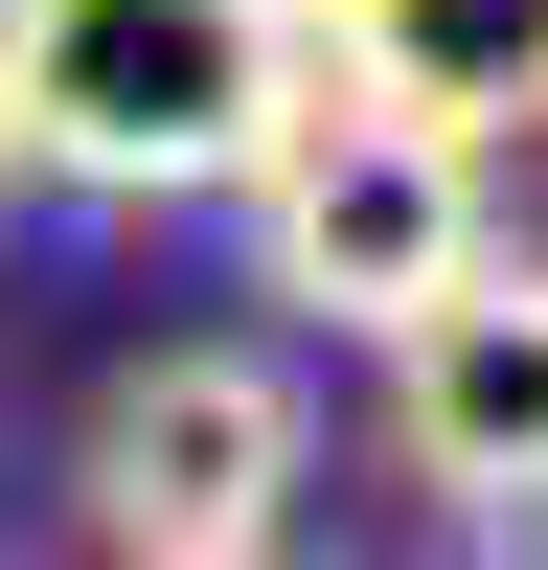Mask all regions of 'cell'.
I'll list each match as a JSON object with an SVG mask.
<instances>
[{
  "mask_svg": "<svg viewBox=\"0 0 548 570\" xmlns=\"http://www.w3.org/2000/svg\"><path fill=\"white\" fill-rule=\"evenodd\" d=\"M297 91H320L297 0H0V160L91 206H228V160Z\"/></svg>",
  "mask_w": 548,
  "mask_h": 570,
  "instance_id": "6da1fadb",
  "label": "cell"
},
{
  "mask_svg": "<svg viewBox=\"0 0 548 570\" xmlns=\"http://www.w3.org/2000/svg\"><path fill=\"white\" fill-rule=\"evenodd\" d=\"M228 206H252V274H274L297 320L389 343V320L434 297L457 252H480V137H457V115H411V91H365V69H320L297 115L228 160Z\"/></svg>",
  "mask_w": 548,
  "mask_h": 570,
  "instance_id": "7a4b0ae2",
  "label": "cell"
},
{
  "mask_svg": "<svg viewBox=\"0 0 548 570\" xmlns=\"http://www.w3.org/2000/svg\"><path fill=\"white\" fill-rule=\"evenodd\" d=\"M297 480H320V411H297L274 343H160V365H115L91 434H69V525L115 548V570H228V548H274Z\"/></svg>",
  "mask_w": 548,
  "mask_h": 570,
  "instance_id": "3957f363",
  "label": "cell"
},
{
  "mask_svg": "<svg viewBox=\"0 0 548 570\" xmlns=\"http://www.w3.org/2000/svg\"><path fill=\"white\" fill-rule=\"evenodd\" d=\"M389 480L434 502V525H548V252H457L434 297L389 320Z\"/></svg>",
  "mask_w": 548,
  "mask_h": 570,
  "instance_id": "277c9868",
  "label": "cell"
},
{
  "mask_svg": "<svg viewBox=\"0 0 548 570\" xmlns=\"http://www.w3.org/2000/svg\"><path fill=\"white\" fill-rule=\"evenodd\" d=\"M297 23H320V69L411 91V115H457V137L548 115V0H297Z\"/></svg>",
  "mask_w": 548,
  "mask_h": 570,
  "instance_id": "5b68a950",
  "label": "cell"
},
{
  "mask_svg": "<svg viewBox=\"0 0 548 570\" xmlns=\"http://www.w3.org/2000/svg\"><path fill=\"white\" fill-rule=\"evenodd\" d=\"M0 183H23V160H0Z\"/></svg>",
  "mask_w": 548,
  "mask_h": 570,
  "instance_id": "8992f818",
  "label": "cell"
}]
</instances>
